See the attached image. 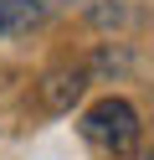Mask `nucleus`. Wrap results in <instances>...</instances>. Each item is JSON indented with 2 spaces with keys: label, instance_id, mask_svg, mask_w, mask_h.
I'll return each instance as SVG.
<instances>
[{
  "label": "nucleus",
  "instance_id": "7ed1b4c3",
  "mask_svg": "<svg viewBox=\"0 0 154 160\" xmlns=\"http://www.w3.org/2000/svg\"><path fill=\"white\" fill-rule=\"evenodd\" d=\"M82 88H87V72H82V67H62V72H51V78H46L41 98H46V108H72Z\"/></svg>",
  "mask_w": 154,
  "mask_h": 160
},
{
  "label": "nucleus",
  "instance_id": "f257e3e1",
  "mask_svg": "<svg viewBox=\"0 0 154 160\" xmlns=\"http://www.w3.org/2000/svg\"><path fill=\"white\" fill-rule=\"evenodd\" d=\"M77 129H82V139H87L92 150H103V155H128V150L139 145V114H133V103H123V98L92 103Z\"/></svg>",
  "mask_w": 154,
  "mask_h": 160
},
{
  "label": "nucleus",
  "instance_id": "20e7f679",
  "mask_svg": "<svg viewBox=\"0 0 154 160\" xmlns=\"http://www.w3.org/2000/svg\"><path fill=\"white\" fill-rule=\"evenodd\" d=\"M149 160H154V155H149Z\"/></svg>",
  "mask_w": 154,
  "mask_h": 160
},
{
  "label": "nucleus",
  "instance_id": "f03ea898",
  "mask_svg": "<svg viewBox=\"0 0 154 160\" xmlns=\"http://www.w3.org/2000/svg\"><path fill=\"white\" fill-rule=\"evenodd\" d=\"M72 0H0V36H16V31H31V26L51 21L57 11H67Z\"/></svg>",
  "mask_w": 154,
  "mask_h": 160
}]
</instances>
